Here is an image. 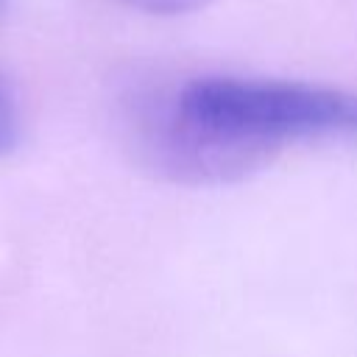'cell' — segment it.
Segmentation results:
<instances>
[{"label":"cell","instance_id":"6da1fadb","mask_svg":"<svg viewBox=\"0 0 357 357\" xmlns=\"http://www.w3.org/2000/svg\"><path fill=\"white\" fill-rule=\"evenodd\" d=\"M181 123L212 148L259 170L287 142H357V92L307 81L204 75L170 95Z\"/></svg>","mask_w":357,"mask_h":357},{"label":"cell","instance_id":"7a4b0ae2","mask_svg":"<svg viewBox=\"0 0 357 357\" xmlns=\"http://www.w3.org/2000/svg\"><path fill=\"white\" fill-rule=\"evenodd\" d=\"M20 137H22L20 103H17V95H14L11 84L0 73V156L11 153L20 142Z\"/></svg>","mask_w":357,"mask_h":357},{"label":"cell","instance_id":"3957f363","mask_svg":"<svg viewBox=\"0 0 357 357\" xmlns=\"http://www.w3.org/2000/svg\"><path fill=\"white\" fill-rule=\"evenodd\" d=\"M126 8L142 11V14H159V17H173V14H190L198 11L215 0H114Z\"/></svg>","mask_w":357,"mask_h":357},{"label":"cell","instance_id":"277c9868","mask_svg":"<svg viewBox=\"0 0 357 357\" xmlns=\"http://www.w3.org/2000/svg\"><path fill=\"white\" fill-rule=\"evenodd\" d=\"M3 6H6V0H0V11H3Z\"/></svg>","mask_w":357,"mask_h":357}]
</instances>
